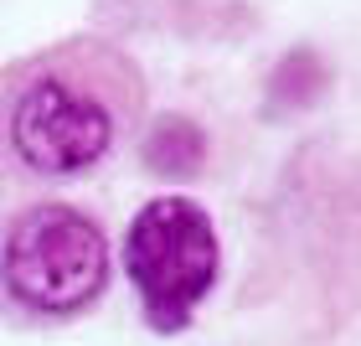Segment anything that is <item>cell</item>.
I'll use <instances>...</instances> for the list:
<instances>
[{"mask_svg": "<svg viewBox=\"0 0 361 346\" xmlns=\"http://www.w3.org/2000/svg\"><path fill=\"white\" fill-rule=\"evenodd\" d=\"M124 263L155 331H180L202 294L217 285V233L186 196H155L129 222Z\"/></svg>", "mask_w": 361, "mask_h": 346, "instance_id": "6da1fadb", "label": "cell"}, {"mask_svg": "<svg viewBox=\"0 0 361 346\" xmlns=\"http://www.w3.org/2000/svg\"><path fill=\"white\" fill-rule=\"evenodd\" d=\"M109 274L104 233L73 207H31L6 238V285L26 310L73 316Z\"/></svg>", "mask_w": 361, "mask_h": 346, "instance_id": "7a4b0ae2", "label": "cell"}, {"mask_svg": "<svg viewBox=\"0 0 361 346\" xmlns=\"http://www.w3.org/2000/svg\"><path fill=\"white\" fill-rule=\"evenodd\" d=\"M114 119L98 98H83L78 88L42 78L21 93L11 114V145L31 171L42 176H78L109 150Z\"/></svg>", "mask_w": 361, "mask_h": 346, "instance_id": "3957f363", "label": "cell"}, {"mask_svg": "<svg viewBox=\"0 0 361 346\" xmlns=\"http://www.w3.org/2000/svg\"><path fill=\"white\" fill-rule=\"evenodd\" d=\"M145 160H150L155 176L166 181H191L207 160V140L191 119H160L155 135L145 140Z\"/></svg>", "mask_w": 361, "mask_h": 346, "instance_id": "277c9868", "label": "cell"}]
</instances>
